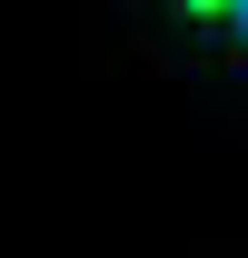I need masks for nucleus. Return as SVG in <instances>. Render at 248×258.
Returning a JSON list of instances; mask_svg holds the SVG:
<instances>
[{"mask_svg":"<svg viewBox=\"0 0 248 258\" xmlns=\"http://www.w3.org/2000/svg\"><path fill=\"white\" fill-rule=\"evenodd\" d=\"M228 50L248 60V0H228Z\"/></svg>","mask_w":248,"mask_h":258,"instance_id":"obj_1","label":"nucleus"}]
</instances>
